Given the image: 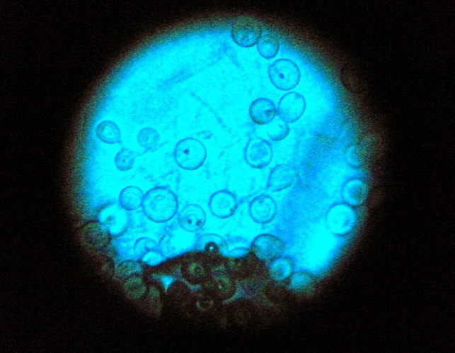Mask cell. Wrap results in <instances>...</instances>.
I'll return each mask as SVG.
<instances>
[{
    "mask_svg": "<svg viewBox=\"0 0 455 353\" xmlns=\"http://www.w3.org/2000/svg\"><path fill=\"white\" fill-rule=\"evenodd\" d=\"M277 110L274 103L266 98L254 100L249 108V116L256 125H265L271 123L277 116Z\"/></svg>",
    "mask_w": 455,
    "mask_h": 353,
    "instance_id": "12",
    "label": "cell"
},
{
    "mask_svg": "<svg viewBox=\"0 0 455 353\" xmlns=\"http://www.w3.org/2000/svg\"><path fill=\"white\" fill-rule=\"evenodd\" d=\"M289 133V128L287 123L280 118L274 119L268 124L267 135L269 138L275 142L285 139Z\"/></svg>",
    "mask_w": 455,
    "mask_h": 353,
    "instance_id": "21",
    "label": "cell"
},
{
    "mask_svg": "<svg viewBox=\"0 0 455 353\" xmlns=\"http://www.w3.org/2000/svg\"><path fill=\"white\" fill-rule=\"evenodd\" d=\"M137 155L129 148H122L115 155L114 162L116 168L120 172L132 169L135 164Z\"/></svg>",
    "mask_w": 455,
    "mask_h": 353,
    "instance_id": "20",
    "label": "cell"
},
{
    "mask_svg": "<svg viewBox=\"0 0 455 353\" xmlns=\"http://www.w3.org/2000/svg\"><path fill=\"white\" fill-rule=\"evenodd\" d=\"M284 248L283 241L270 234L257 236L251 244V250L254 256L263 262H270L280 257Z\"/></svg>",
    "mask_w": 455,
    "mask_h": 353,
    "instance_id": "6",
    "label": "cell"
},
{
    "mask_svg": "<svg viewBox=\"0 0 455 353\" xmlns=\"http://www.w3.org/2000/svg\"><path fill=\"white\" fill-rule=\"evenodd\" d=\"M178 215L180 227L188 232L195 233L201 231L207 223L205 210L197 204L185 206Z\"/></svg>",
    "mask_w": 455,
    "mask_h": 353,
    "instance_id": "9",
    "label": "cell"
},
{
    "mask_svg": "<svg viewBox=\"0 0 455 353\" xmlns=\"http://www.w3.org/2000/svg\"><path fill=\"white\" fill-rule=\"evenodd\" d=\"M268 76L272 84L282 91L294 89L299 80L298 67L293 62L286 59L272 62L268 68Z\"/></svg>",
    "mask_w": 455,
    "mask_h": 353,
    "instance_id": "4",
    "label": "cell"
},
{
    "mask_svg": "<svg viewBox=\"0 0 455 353\" xmlns=\"http://www.w3.org/2000/svg\"><path fill=\"white\" fill-rule=\"evenodd\" d=\"M272 156L271 145L266 140L259 137L251 138L244 151L246 163L250 167L258 169L266 167L271 162Z\"/></svg>",
    "mask_w": 455,
    "mask_h": 353,
    "instance_id": "5",
    "label": "cell"
},
{
    "mask_svg": "<svg viewBox=\"0 0 455 353\" xmlns=\"http://www.w3.org/2000/svg\"><path fill=\"white\" fill-rule=\"evenodd\" d=\"M290 290L296 294H309L315 289L314 279L306 273H296L289 278Z\"/></svg>",
    "mask_w": 455,
    "mask_h": 353,
    "instance_id": "16",
    "label": "cell"
},
{
    "mask_svg": "<svg viewBox=\"0 0 455 353\" xmlns=\"http://www.w3.org/2000/svg\"><path fill=\"white\" fill-rule=\"evenodd\" d=\"M262 34L261 23L250 16H241L236 18L231 29L234 42L243 48H250L256 45Z\"/></svg>",
    "mask_w": 455,
    "mask_h": 353,
    "instance_id": "3",
    "label": "cell"
},
{
    "mask_svg": "<svg viewBox=\"0 0 455 353\" xmlns=\"http://www.w3.org/2000/svg\"><path fill=\"white\" fill-rule=\"evenodd\" d=\"M142 207L146 218L156 223H168L179 212V202L176 195L164 187L149 190L144 195Z\"/></svg>",
    "mask_w": 455,
    "mask_h": 353,
    "instance_id": "1",
    "label": "cell"
},
{
    "mask_svg": "<svg viewBox=\"0 0 455 353\" xmlns=\"http://www.w3.org/2000/svg\"><path fill=\"white\" fill-rule=\"evenodd\" d=\"M174 158L183 169L195 171L201 168L207 158V149L199 139L188 137L180 140L175 145Z\"/></svg>",
    "mask_w": 455,
    "mask_h": 353,
    "instance_id": "2",
    "label": "cell"
},
{
    "mask_svg": "<svg viewBox=\"0 0 455 353\" xmlns=\"http://www.w3.org/2000/svg\"><path fill=\"white\" fill-rule=\"evenodd\" d=\"M256 45L258 53L266 60L275 57L280 50L279 38L271 33L262 34Z\"/></svg>",
    "mask_w": 455,
    "mask_h": 353,
    "instance_id": "15",
    "label": "cell"
},
{
    "mask_svg": "<svg viewBox=\"0 0 455 353\" xmlns=\"http://www.w3.org/2000/svg\"><path fill=\"white\" fill-rule=\"evenodd\" d=\"M210 213L219 219L232 217L238 208L236 196L227 190L219 191L212 195L209 201Z\"/></svg>",
    "mask_w": 455,
    "mask_h": 353,
    "instance_id": "8",
    "label": "cell"
},
{
    "mask_svg": "<svg viewBox=\"0 0 455 353\" xmlns=\"http://www.w3.org/2000/svg\"><path fill=\"white\" fill-rule=\"evenodd\" d=\"M277 213L275 201L270 196L263 195L255 198L249 206L251 219L258 224L271 223Z\"/></svg>",
    "mask_w": 455,
    "mask_h": 353,
    "instance_id": "10",
    "label": "cell"
},
{
    "mask_svg": "<svg viewBox=\"0 0 455 353\" xmlns=\"http://www.w3.org/2000/svg\"><path fill=\"white\" fill-rule=\"evenodd\" d=\"M144 195L142 190L136 186H128L120 194L119 203L125 211H133L142 206Z\"/></svg>",
    "mask_w": 455,
    "mask_h": 353,
    "instance_id": "13",
    "label": "cell"
},
{
    "mask_svg": "<svg viewBox=\"0 0 455 353\" xmlns=\"http://www.w3.org/2000/svg\"><path fill=\"white\" fill-rule=\"evenodd\" d=\"M306 108L304 97L295 92H289L280 99L277 110L279 117L288 123L298 121Z\"/></svg>",
    "mask_w": 455,
    "mask_h": 353,
    "instance_id": "7",
    "label": "cell"
},
{
    "mask_svg": "<svg viewBox=\"0 0 455 353\" xmlns=\"http://www.w3.org/2000/svg\"><path fill=\"white\" fill-rule=\"evenodd\" d=\"M352 218L350 212L342 207L334 209L329 216V223L332 229L339 233L350 230L352 225Z\"/></svg>",
    "mask_w": 455,
    "mask_h": 353,
    "instance_id": "18",
    "label": "cell"
},
{
    "mask_svg": "<svg viewBox=\"0 0 455 353\" xmlns=\"http://www.w3.org/2000/svg\"><path fill=\"white\" fill-rule=\"evenodd\" d=\"M139 145L146 150H153L160 142V135L151 128H144L139 130L137 138Z\"/></svg>",
    "mask_w": 455,
    "mask_h": 353,
    "instance_id": "19",
    "label": "cell"
},
{
    "mask_svg": "<svg viewBox=\"0 0 455 353\" xmlns=\"http://www.w3.org/2000/svg\"><path fill=\"white\" fill-rule=\"evenodd\" d=\"M96 133L98 138L105 144L115 145L121 142L120 129L112 121L105 120L99 123L96 127Z\"/></svg>",
    "mask_w": 455,
    "mask_h": 353,
    "instance_id": "14",
    "label": "cell"
},
{
    "mask_svg": "<svg viewBox=\"0 0 455 353\" xmlns=\"http://www.w3.org/2000/svg\"><path fill=\"white\" fill-rule=\"evenodd\" d=\"M296 179L295 169L288 164H279L268 175L267 189L272 192H281L292 186Z\"/></svg>",
    "mask_w": 455,
    "mask_h": 353,
    "instance_id": "11",
    "label": "cell"
},
{
    "mask_svg": "<svg viewBox=\"0 0 455 353\" xmlns=\"http://www.w3.org/2000/svg\"><path fill=\"white\" fill-rule=\"evenodd\" d=\"M270 271L273 279L282 281L291 276L292 263L286 257H278L270 262Z\"/></svg>",
    "mask_w": 455,
    "mask_h": 353,
    "instance_id": "17",
    "label": "cell"
}]
</instances>
